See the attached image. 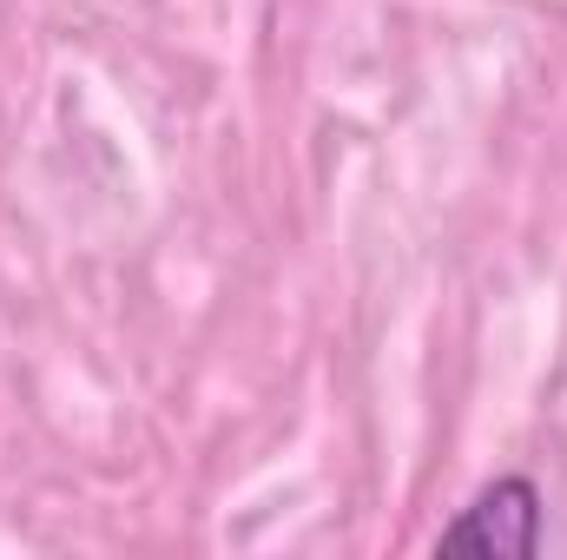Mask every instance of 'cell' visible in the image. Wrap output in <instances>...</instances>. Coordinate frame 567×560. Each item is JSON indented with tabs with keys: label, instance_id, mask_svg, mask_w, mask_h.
I'll return each mask as SVG.
<instances>
[{
	"label": "cell",
	"instance_id": "obj_1",
	"mask_svg": "<svg viewBox=\"0 0 567 560\" xmlns=\"http://www.w3.org/2000/svg\"><path fill=\"white\" fill-rule=\"evenodd\" d=\"M435 554H482V560H528L542 554V488L528 475L488 481L442 535Z\"/></svg>",
	"mask_w": 567,
	"mask_h": 560
}]
</instances>
